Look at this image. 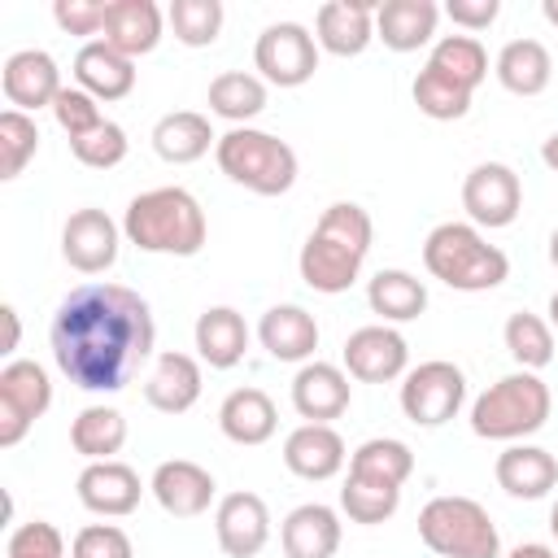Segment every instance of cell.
I'll use <instances>...</instances> for the list:
<instances>
[{
	"label": "cell",
	"mask_w": 558,
	"mask_h": 558,
	"mask_svg": "<svg viewBox=\"0 0 558 558\" xmlns=\"http://www.w3.org/2000/svg\"><path fill=\"white\" fill-rule=\"evenodd\" d=\"M57 371L83 392H118L157 349L148 301L122 283H78L48 327Z\"/></svg>",
	"instance_id": "obj_1"
},
{
	"label": "cell",
	"mask_w": 558,
	"mask_h": 558,
	"mask_svg": "<svg viewBox=\"0 0 558 558\" xmlns=\"http://www.w3.org/2000/svg\"><path fill=\"white\" fill-rule=\"evenodd\" d=\"M371 240H375V227H371V214L362 205H353V201L327 205L318 214L314 231L305 235L301 257H296V270L305 279V288H314L323 296L349 292L362 275Z\"/></svg>",
	"instance_id": "obj_2"
},
{
	"label": "cell",
	"mask_w": 558,
	"mask_h": 558,
	"mask_svg": "<svg viewBox=\"0 0 558 558\" xmlns=\"http://www.w3.org/2000/svg\"><path fill=\"white\" fill-rule=\"evenodd\" d=\"M122 235L140 253H161V257H196L209 240V222L201 201L187 187H148L131 196L122 214Z\"/></svg>",
	"instance_id": "obj_3"
},
{
	"label": "cell",
	"mask_w": 558,
	"mask_h": 558,
	"mask_svg": "<svg viewBox=\"0 0 558 558\" xmlns=\"http://www.w3.org/2000/svg\"><path fill=\"white\" fill-rule=\"evenodd\" d=\"M423 266L453 292H488L510 279V257L471 222H440L423 240Z\"/></svg>",
	"instance_id": "obj_4"
},
{
	"label": "cell",
	"mask_w": 558,
	"mask_h": 558,
	"mask_svg": "<svg viewBox=\"0 0 558 558\" xmlns=\"http://www.w3.org/2000/svg\"><path fill=\"white\" fill-rule=\"evenodd\" d=\"M554 397L536 371H510L471 401V432L480 440H527L549 423Z\"/></svg>",
	"instance_id": "obj_5"
},
{
	"label": "cell",
	"mask_w": 558,
	"mask_h": 558,
	"mask_svg": "<svg viewBox=\"0 0 558 558\" xmlns=\"http://www.w3.org/2000/svg\"><path fill=\"white\" fill-rule=\"evenodd\" d=\"M214 161L231 183H240L257 196H283L296 183L292 144L270 131H257V126H231L227 135H218Z\"/></svg>",
	"instance_id": "obj_6"
},
{
	"label": "cell",
	"mask_w": 558,
	"mask_h": 558,
	"mask_svg": "<svg viewBox=\"0 0 558 558\" xmlns=\"http://www.w3.org/2000/svg\"><path fill=\"white\" fill-rule=\"evenodd\" d=\"M418 541L436 558H501V536L493 514L475 497H432L418 510Z\"/></svg>",
	"instance_id": "obj_7"
},
{
	"label": "cell",
	"mask_w": 558,
	"mask_h": 558,
	"mask_svg": "<svg viewBox=\"0 0 558 558\" xmlns=\"http://www.w3.org/2000/svg\"><path fill=\"white\" fill-rule=\"evenodd\" d=\"M462 401H466V375H462V366H453L445 357L418 362L401 379V414L414 427H440V423H449L462 410Z\"/></svg>",
	"instance_id": "obj_8"
},
{
	"label": "cell",
	"mask_w": 558,
	"mask_h": 558,
	"mask_svg": "<svg viewBox=\"0 0 558 558\" xmlns=\"http://www.w3.org/2000/svg\"><path fill=\"white\" fill-rule=\"evenodd\" d=\"M52 405V379L39 362L13 357L0 366V449H13L26 440L35 418H44Z\"/></svg>",
	"instance_id": "obj_9"
},
{
	"label": "cell",
	"mask_w": 558,
	"mask_h": 558,
	"mask_svg": "<svg viewBox=\"0 0 558 558\" xmlns=\"http://www.w3.org/2000/svg\"><path fill=\"white\" fill-rule=\"evenodd\" d=\"M253 65L275 87H301L318 70V39L301 22H270L253 44Z\"/></svg>",
	"instance_id": "obj_10"
},
{
	"label": "cell",
	"mask_w": 558,
	"mask_h": 558,
	"mask_svg": "<svg viewBox=\"0 0 558 558\" xmlns=\"http://www.w3.org/2000/svg\"><path fill=\"white\" fill-rule=\"evenodd\" d=\"M340 362H344L349 379H357V384H392V379H405L410 344H405V336L397 327L366 323V327L344 336Z\"/></svg>",
	"instance_id": "obj_11"
},
{
	"label": "cell",
	"mask_w": 558,
	"mask_h": 558,
	"mask_svg": "<svg viewBox=\"0 0 558 558\" xmlns=\"http://www.w3.org/2000/svg\"><path fill=\"white\" fill-rule=\"evenodd\" d=\"M462 209L471 227H510L523 209V183L506 161H480L462 179Z\"/></svg>",
	"instance_id": "obj_12"
},
{
	"label": "cell",
	"mask_w": 558,
	"mask_h": 558,
	"mask_svg": "<svg viewBox=\"0 0 558 558\" xmlns=\"http://www.w3.org/2000/svg\"><path fill=\"white\" fill-rule=\"evenodd\" d=\"M122 222H113L105 209H74L61 227V257L65 266H74L78 275H105L113 262H118V248H122Z\"/></svg>",
	"instance_id": "obj_13"
},
{
	"label": "cell",
	"mask_w": 558,
	"mask_h": 558,
	"mask_svg": "<svg viewBox=\"0 0 558 558\" xmlns=\"http://www.w3.org/2000/svg\"><path fill=\"white\" fill-rule=\"evenodd\" d=\"M148 493L157 497V506L170 519H196V514H205L214 506L218 484H214V475L201 462H192V458H166V462H157V471L148 480Z\"/></svg>",
	"instance_id": "obj_14"
},
{
	"label": "cell",
	"mask_w": 558,
	"mask_h": 558,
	"mask_svg": "<svg viewBox=\"0 0 558 558\" xmlns=\"http://www.w3.org/2000/svg\"><path fill=\"white\" fill-rule=\"evenodd\" d=\"M214 536L227 558H257L270 541V510L257 493H227L214 510Z\"/></svg>",
	"instance_id": "obj_15"
},
{
	"label": "cell",
	"mask_w": 558,
	"mask_h": 558,
	"mask_svg": "<svg viewBox=\"0 0 558 558\" xmlns=\"http://www.w3.org/2000/svg\"><path fill=\"white\" fill-rule=\"evenodd\" d=\"M4 100L9 109H22V113H35V109H52V100L61 96V70L52 61V52L44 48H17L9 61H4Z\"/></svg>",
	"instance_id": "obj_16"
},
{
	"label": "cell",
	"mask_w": 558,
	"mask_h": 558,
	"mask_svg": "<svg viewBox=\"0 0 558 558\" xmlns=\"http://www.w3.org/2000/svg\"><path fill=\"white\" fill-rule=\"evenodd\" d=\"M74 493H78L83 510H92L100 519H122V514H131L140 506L144 484L135 475V466L109 458V462H87L78 471V480H74Z\"/></svg>",
	"instance_id": "obj_17"
},
{
	"label": "cell",
	"mask_w": 558,
	"mask_h": 558,
	"mask_svg": "<svg viewBox=\"0 0 558 558\" xmlns=\"http://www.w3.org/2000/svg\"><path fill=\"white\" fill-rule=\"evenodd\" d=\"M349 397H353V384H349V371L336 366V362H305L296 375H292V410L305 418V423H331L349 410Z\"/></svg>",
	"instance_id": "obj_18"
},
{
	"label": "cell",
	"mask_w": 558,
	"mask_h": 558,
	"mask_svg": "<svg viewBox=\"0 0 558 558\" xmlns=\"http://www.w3.org/2000/svg\"><path fill=\"white\" fill-rule=\"evenodd\" d=\"M349 462V449H344V436L331 427V423H301L288 432L283 440V466L296 475V480H331L340 475Z\"/></svg>",
	"instance_id": "obj_19"
},
{
	"label": "cell",
	"mask_w": 558,
	"mask_h": 558,
	"mask_svg": "<svg viewBox=\"0 0 558 558\" xmlns=\"http://www.w3.org/2000/svg\"><path fill=\"white\" fill-rule=\"evenodd\" d=\"M201 388H205L201 357L166 349V353H157V362H153V371L144 379V401L157 414H187L201 401Z\"/></svg>",
	"instance_id": "obj_20"
},
{
	"label": "cell",
	"mask_w": 558,
	"mask_h": 558,
	"mask_svg": "<svg viewBox=\"0 0 558 558\" xmlns=\"http://www.w3.org/2000/svg\"><path fill=\"white\" fill-rule=\"evenodd\" d=\"M314 39L331 57H362L375 39V4H366V0H327V4H318Z\"/></svg>",
	"instance_id": "obj_21"
},
{
	"label": "cell",
	"mask_w": 558,
	"mask_h": 558,
	"mask_svg": "<svg viewBox=\"0 0 558 558\" xmlns=\"http://www.w3.org/2000/svg\"><path fill=\"white\" fill-rule=\"evenodd\" d=\"M497 484L519 497V501H541L549 497V488L558 484V458L541 445H527V440H514L497 453V466H493Z\"/></svg>",
	"instance_id": "obj_22"
},
{
	"label": "cell",
	"mask_w": 558,
	"mask_h": 558,
	"mask_svg": "<svg viewBox=\"0 0 558 558\" xmlns=\"http://www.w3.org/2000/svg\"><path fill=\"white\" fill-rule=\"evenodd\" d=\"M161 31H166V13L153 0H109L100 39L135 61V57H148L161 44Z\"/></svg>",
	"instance_id": "obj_23"
},
{
	"label": "cell",
	"mask_w": 558,
	"mask_h": 558,
	"mask_svg": "<svg viewBox=\"0 0 558 558\" xmlns=\"http://www.w3.org/2000/svg\"><path fill=\"white\" fill-rule=\"evenodd\" d=\"M192 340H196V357L209 371H231L248 353V323L231 305H209V310H201V318L192 327Z\"/></svg>",
	"instance_id": "obj_24"
},
{
	"label": "cell",
	"mask_w": 558,
	"mask_h": 558,
	"mask_svg": "<svg viewBox=\"0 0 558 558\" xmlns=\"http://www.w3.org/2000/svg\"><path fill=\"white\" fill-rule=\"evenodd\" d=\"M74 83L96 96V100H122L131 96L135 87V61L122 57L118 48H109L105 39H87L78 52H74V65H70Z\"/></svg>",
	"instance_id": "obj_25"
},
{
	"label": "cell",
	"mask_w": 558,
	"mask_h": 558,
	"mask_svg": "<svg viewBox=\"0 0 558 558\" xmlns=\"http://www.w3.org/2000/svg\"><path fill=\"white\" fill-rule=\"evenodd\" d=\"M257 340L275 362H314L318 349V323L305 305H270L257 323Z\"/></svg>",
	"instance_id": "obj_26"
},
{
	"label": "cell",
	"mask_w": 558,
	"mask_h": 558,
	"mask_svg": "<svg viewBox=\"0 0 558 558\" xmlns=\"http://www.w3.org/2000/svg\"><path fill=\"white\" fill-rule=\"evenodd\" d=\"M440 4L432 0H384L375 4V39L392 52H418L436 39Z\"/></svg>",
	"instance_id": "obj_27"
},
{
	"label": "cell",
	"mask_w": 558,
	"mask_h": 558,
	"mask_svg": "<svg viewBox=\"0 0 558 558\" xmlns=\"http://www.w3.org/2000/svg\"><path fill=\"white\" fill-rule=\"evenodd\" d=\"M279 545L288 558H336L340 549V514L323 501H305L288 510L279 523Z\"/></svg>",
	"instance_id": "obj_28"
},
{
	"label": "cell",
	"mask_w": 558,
	"mask_h": 558,
	"mask_svg": "<svg viewBox=\"0 0 558 558\" xmlns=\"http://www.w3.org/2000/svg\"><path fill=\"white\" fill-rule=\"evenodd\" d=\"M209 148H218V135H214L209 118L196 113V109H170L153 126V153L170 166H192Z\"/></svg>",
	"instance_id": "obj_29"
},
{
	"label": "cell",
	"mask_w": 558,
	"mask_h": 558,
	"mask_svg": "<svg viewBox=\"0 0 558 558\" xmlns=\"http://www.w3.org/2000/svg\"><path fill=\"white\" fill-rule=\"evenodd\" d=\"M218 427L231 445H266L279 427V410L262 388H231L218 405Z\"/></svg>",
	"instance_id": "obj_30"
},
{
	"label": "cell",
	"mask_w": 558,
	"mask_h": 558,
	"mask_svg": "<svg viewBox=\"0 0 558 558\" xmlns=\"http://www.w3.org/2000/svg\"><path fill=\"white\" fill-rule=\"evenodd\" d=\"M493 74L510 96H541L554 78V57L541 39H510V44H501Z\"/></svg>",
	"instance_id": "obj_31"
},
{
	"label": "cell",
	"mask_w": 558,
	"mask_h": 558,
	"mask_svg": "<svg viewBox=\"0 0 558 558\" xmlns=\"http://www.w3.org/2000/svg\"><path fill=\"white\" fill-rule=\"evenodd\" d=\"M366 305L371 314H379V323H410L427 310V283L410 270H379L371 283H366Z\"/></svg>",
	"instance_id": "obj_32"
},
{
	"label": "cell",
	"mask_w": 558,
	"mask_h": 558,
	"mask_svg": "<svg viewBox=\"0 0 558 558\" xmlns=\"http://www.w3.org/2000/svg\"><path fill=\"white\" fill-rule=\"evenodd\" d=\"M209 113L227 118L231 126H248L262 109H266V78L248 74V70H222L209 83Z\"/></svg>",
	"instance_id": "obj_33"
},
{
	"label": "cell",
	"mask_w": 558,
	"mask_h": 558,
	"mask_svg": "<svg viewBox=\"0 0 558 558\" xmlns=\"http://www.w3.org/2000/svg\"><path fill=\"white\" fill-rule=\"evenodd\" d=\"M126 445V418L113 405H87L70 423V449L87 462H109Z\"/></svg>",
	"instance_id": "obj_34"
},
{
	"label": "cell",
	"mask_w": 558,
	"mask_h": 558,
	"mask_svg": "<svg viewBox=\"0 0 558 558\" xmlns=\"http://www.w3.org/2000/svg\"><path fill=\"white\" fill-rule=\"evenodd\" d=\"M414 471V453L405 440L397 436H371L362 440L353 453H349V475L357 480H371V484H388V488H401Z\"/></svg>",
	"instance_id": "obj_35"
},
{
	"label": "cell",
	"mask_w": 558,
	"mask_h": 558,
	"mask_svg": "<svg viewBox=\"0 0 558 558\" xmlns=\"http://www.w3.org/2000/svg\"><path fill=\"white\" fill-rule=\"evenodd\" d=\"M427 65L436 74H445L449 83L466 87L471 96L488 78V52H484V44L475 35H440L432 44V52H427Z\"/></svg>",
	"instance_id": "obj_36"
},
{
	"label": "cell",
	"mask_w": 558,
	"mask_h": 558,
	"mask_svg": "<svg viewBox=\"0 0 558 558\" xmlns=\"http://www.w3.org/2000/svg\"><path fill=\"white\" fill-rule=\"evenodd\" d=\"M501 340H506V353L519 362V371H541L554 362V327L541 314H527V310L510 314L501 327Z\"/></svg>",
	"instance_id": "obj_37"
},
{
	"label": "cell",
	"mask_w": 558,
	"mask_h": 558,
	"mask_svg": "<svg viewBox=\"0 0 558 558\" xmlns=\"http://www.w3.org/2000/svg\"><path fill=\"white\" fill-rule=\"evenodd\" d=\"M166 22H170V31H174L179 44H187V48H209V44L222 35L227 9H222V0H170Z\"/></svg>",
	"instance_id": "obj_38"
},
{
	"label": "cell",
	"mask_w": 558,
	"mask_h": 558,
	"mask_svg": "<svg viewBox=\"0 0 558 558\" xmlns=\"http://www.w3.org/2000/svg\"><path fill=\"white\" fill-rule=\"evenodd\" d=\"M410 96H414L418 113L432 118V122H458V118H466V109H471V92L458 87V83H449V78L436 74L432 65H423V70L414 74Z\"/></svg>",
	"instance_id": "obj_39"
},
{
	"label": "cell",
	"mask_w": 558,
	"mask_h": 558,
	"mask_svg": "<svg viewBox=\"0 0 558 558\" xmlns=\"http://www.w3.org/2000/svg\"><path fill=\"white\" fill-rule=\"evenodd\" d=\"M39 153V126L22 109L0 113V179H17Z\"/></svg>",
	"instance_id": "obj_40"
},
{
	"label": "cell",
	"mask_w": 558,
	"mask_h": 558,
	"mask_svg": "<svg viewBox=\"0 0 558 558\" xmlns=\"http://www.w3.org/2000/svg\"><path fill=\"white\" fill-rule=\"evenodd\" d=\"M397 506H401V488H388V484H371V480L349 475L344 488H340V510L362 527H375V523L392 519Z\"/></svg>",
	"instance_id": "obj_41"
},
{
	"label": "cell",
	"mask_w": 558,
	"mask_h": 558,
	"mask_svg": "<svg viewBox=\"0 0 558 558\" xmlns=\"http://www.w3.org/2000/svg\"><path fill=\"white\" fill-rule=\"evenodd\" d=\"M52 118H57V126H61L70 140H83V135H92L96 126H105V122H109V118L100 113V100H96V96H87L78 83L61 87V96L52 100Z\"/></svg>",
	"instance_id": "obj_42"
},
{
	"label": "cell",
	"mask_w": 558,
	"mask_h": 558,
	"mask_svg": "<svg viewBox=\"0 0 558 558\" xmlns=\"http://www.w3.org/2000/svg\"><path fill=\"white\" fill-rule=\"evenodd\" d=\"M126 148H131V140H126V131L118 122H105L92 135L70 140L74 161H83L87 170H113V166H122L126 161Z\"/></svg>",
	"instance_id": "obj_43"
},
{
	"label": "cell",
	"mask_w": 558,
	"mask_h": 558,
	"mask_svg": "<svg viewBox=\"0 0 558 558\" xmlns=\"http://www.w3.org/2000/svg\"><path fill=\"white\" fill-rule=\"evenodd\" d=\"M4 558H65V536L48 519L17 523L4 541Z\"/></svg>",
	"instance_id": "obj_44"
},
{
	"label": "cell",
	"mask_w": 558,
	"mask_h": 558,
	"mask_svg": "<svg viewBox=\"0 0 558 558\" xmlns=\"http://www.w3.org/2000/svg\"><path fill=\"white\" fill-rule=\"evenodd\" d=\"M70 558H135V545L118 523H87L74 532Z\"/></svg>",
	"instance_id": "obj_45"
},
{
	"label": "cell",
	"mask_w": 558,
	"mask_h": 558,
	"mask_svg": "<svg viewBox=\"0 0 558 558\" xmlns=\"http://www.w3.org/2000/svg\"><path fill=\"white\" fill-rule=\"evenodd\" d=\"M105 13H109V0H57L52 4V22L65 35H83V39L105 31Z\"/></svg>",
	"instance_id": "obj_46"
},
{
	"label": "cell",
	"mask_w": 558,
	"mask_h": 558,
	"mask_svg": "<svg viewBox=\"0 0 558 558\" xmlns=\"http://www.w3.org/2000/svg\"><path fill=\"white\" fill-rule=\"evenodd\" d=\"M440 13H445L453 26H462V31L471 35V31H488V26L497 22L501 0H449Z\"/></svg>",
	"instance_id": "obj_47"
},
{
	"label": "cell",
	"mask_w": 558,
	"mask_h": 558,
	"mask_svg": "<svg viewBox=\"0 0 558 558\" xmlns=\"http://www.w3.org/2000/svg\"><path fill=\"white\" fill-rule=\"evenodd\" d=\"M501 558H558V549H554V545H541V541H523V545H514V549L501 554Z\"/></svg>",
	"instance_id": "obj_48"
},
{
	"label": "cell",
	"mask_w": 558,
	"mask_h": 558,
	"mask_svg": "<svg viewBox=\"0 0 558 558\" xmlns=\"http://www.w3.org/2000/svg\"><path fill=\"white\" fill-rule=\"evenodd\" d=\"M0 314H4V327H9V340H4V353H13V349H17V340H22V323H17V310H13V305H4Z\"/></svg>",
	"instance_id": "obj_49"
},
{
	"label": "cell",
	"mask_w": 558,
	"mask_h": 558,
	"mask_svg": "<svg viewBox=\"0 0 558 558\" xmlns=\"http://www.w3.org/2000/svg\"><path fill=\"white\" fill-rule=\"evenodd\" d=\"M541 161H545L549 170H558V131H554V135L541 144Z\"/></svg>",
	"instance_id": "obj_50"
},
{
	"label": "cell",
	"mask_w": 558,
	"mask_h": 558,
	"mask_svg": "<svg viewBox=\"0 0 558 558\" xmlns=\"http://www.w3.org/2000/svg\"><path fill=\"white\" fill-rule=\"evenodd\" d=\"M541 13H545L549 26H558V0H541Z\"/></svg>",
	"instance_id": "obj_51"
},
{
	"label": "cell",
	"mask_w": 558,
	"mask_h": 558,
	"mask_svg": "<svg viewBox=\"0 0 558 558\" xmlns=\"http://www.w3.org/2000/svg\"><path fill=\"white\" fill-rule=\"evenodd\" d=\"M549 262H554V270H558V227L549 231Z\"/></svg>",
	"instance_id": "obj_52"
},
{
	"label": "cell",
	"mask_w": 558,
	"mask_h": 558,
	"mask_svg": "<svg viewBox=\"0 0 558 558\" xmlns=\"http://www.w3.org/2000/svg\"><path fill=\"white\" fill-rule=\"evenodd\" d=\"M549 327H558V292L549 296Z\"/></svg>",
	"instance_id": "obj_53"
},
{
	"label": "cell",
	"mask_w": 558,
	"mask_h": 558,
	"mask_svg": "<svg viewBox=\"0 0 558 558\" xmlns=\"http://www.w3.org/2000/svg\"><path fill=\"white\" fill-rule=\"evenodd\" d=\"M549 532H554V541H558V501H554V510H549Z\"/></svg>",
	"instance_id": "obj_54"
}]
</instances>
